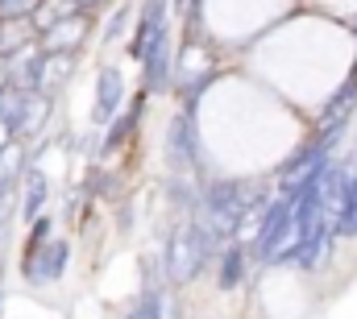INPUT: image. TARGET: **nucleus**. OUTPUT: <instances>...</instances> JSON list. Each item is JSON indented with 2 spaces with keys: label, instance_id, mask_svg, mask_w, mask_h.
Masks as SVG:
<instances>
[{
  "label": "nucleus",
  "instance_id": "f257e3e1",
  "mask_svg": "<svg viewBox=\"0 0 357 319\" xmlns=\"http://www.w3.org/2000/svg\"><path fill=\"white\" fill-rule=\"evenodd\" d=\"M212 249H216V233L208 224H178L171 240H167V274H171V282L199 278Z\"/></svg>",
  "mask_w": 357,
  "mask_h": 319
},
{
  "label": "nucleus",
  "instance_id": "f03ea898",
  "mask_svg": "<svg viewBox=\"0 0 357 319\" xmlns=\"http://www.w3.org/2000/svg\"><path fill=\"white\" fill-rule=\"evenodd\" d=\"M295 244V216H291V199H274L262 208V224L254 233V253L262 261H278L282 249Z\"/></svg>",
  "mask_w": 357,
  "mask_h": 319
},
{
  "label": "nucleus",
  "instance_id": "7ed1b4c3",
  "mask_svg": "<svg viewBox=\"0 0 357 319\" xmlns=\"http://www.w3.org/2000/svg\"><path fill=\"white\" fill-rule=\"evenodd\" d=\"M354 100H357V75L333 100H328V108L320 112V125H316V137L333 150L337 146V137H341V129H345V120H349V112H354Z\"/></svg>",
  "mask_w": 357,
  "mask_h": 319
},
{
  "label": "nucleus",
  "instance_id": "20e7f679",
  "mask_svg": "<svg viewBox=\"0 0 357 319\" xmlns=\"http://www.w3.org/2000/svg\"><path fill=\"white\" fill-rule=\"evenodd\" d=\"M67 257H71V249H67V240H46V244H38V249H25V278H33V282H46V278H59L63 270H67Z\"/></svg>",
  "mask_w": 357,
  "mask_h": 319
},
{
  "label": "nucleus",
  "instance_id": "39448f33",
  "mask_svg": "<svg viewBox=\"0 0 357 319\" xmlns=\"http://www.w3.org/2000/svg\"><path fill=\"white\" fill-rule=\"evenodd\" d=\"M142 67H146V91H167L171 87V33H167V25L150 38L146 54H142Z\"/></svg>",
  "mask_w": 357,
  "mask_h": 319
},
{
  "label": "nucleus",
  "instance_id": "423d86ee",
  "mask_svg": "<svg viewBox=\"0 0 357 319\" xmlns=\"http://www.w3.org/2000/svg\"><path fill=\"white\" fill-rule=\"evenodd\" d=\"M121 95H125V83H121V71L104 67V71L96 75V108H91L96 125H108V120L116 116V108H121Z\"/></svg>",
  "mask_w": 357,
  "mask_h": 319
},
{
  "label": "nucleus",
  "instance_id": "0eeeda50",
  "mask_svg": "<svg viewBox=\"0 0 357 319\" xmlns=\"http://www.w3.org/2000/svg\"><path fill=\"white\" fill-rule=\"evenodd\" d=\"M333 228H337V237H357V158L345 166V199H341V212H337V220H333Z\"/></svg>",
  "mask_w": 357,
  "mask_h": 319
},
{
  "label": "nucleus",
  "instance_id": "6e6552de",
  "mask_svg": "<svg viewBox=\"0 0 357 319\" xmlns=\"http://www.w3.org/2000/svg\"><path fill=\"white\" fill-rule=\"evenodd\" d=\"M84 29H88V21H84V13H71V17H59L50 29H46V46L42 50H75V42L84 38Z\"/></svg>",
  "mask_w": 357,
  "mask_h": 319
},
{
  "label": "nucleus",
  "instance_id": "1a4fd4ad",
  "mask_svg": "<svg viewBox=\"0 0 357 319\" xmlns=\"http://www.w3.org/2000/svg\"><path fill=\"white\" fill-rule=\"evenodd\" d=\"M195 154H199V146H195V125H191V108H187L171 125V158L195 166Z\"/></svg>",
  "mask_w": 357,
  "mask_h": 319
},
{
  "label": "nucleus",
  "instance_id": "9d476101",
  "mask_svg": "<svg viewBox=\"0 0 357 319\" xmlns=\"http://www.w3.org/2000/svg\"><path fill=\"white\" fill-rule=\"evenodd\" d=\"M142 104H146V95L125 112V116H112V129H108V137H104V150H121L129 137H133V129H137V116H142Z\"/></svg>",
  "mask_w": 357,
  "mask_h": 319
},
{
  "label": "nucleus",
  "instance_id": "9b49d317",
  "mask_svg": "<svg viewBox=\"0 0 357 319\" xmlns=\"http://www.w3.org/2000/svg\"><path fill=\"white\" fill-rule=\"evenodd\" d=\"M241 278H245V249L241 244H233L225 257H220V290H233V286H241Z\"/></svg>",
  "mask_w": 357,
  "mask_h": 319
},
{
  "label": "nucleus",
  "instance_id": "f8f14e48",
  "mask_svg": "<svg viewBox=\"0 0 357 319\" xmlns=\"http://www.w3.org/2000/svg\"><path fill=\"white\" fill-rule=\"evenodd\" d=\"M42 208H46V174L42 170H29V178H25V220H38L42 216Z\"/></svg>",
  "mask_w": 357,
  "mask_h": 319
},
{
  "label": "nucleus",
  "instance_id": "ddd939ff",
  "mask_svg": "<svg viewBox=\"0 0 357 319\" xmlns=\"http://www.w3.org/2000/svg\"><path fill=\"white\" fill-rule=\"evenodd\" d=\"M25 46V29L13 17H0V54H17Z\"/></svg>",
  "mask_w": 357,
  "mask_h": 319
},
{
  "label": "nucleus",
  "instance_id": "4468645a",
  "mask_svg": "<svg viewBox=\"0 0 357 319\" xmlns=\"http://www.w3.org/2000/svg\"><path fill=\"white\" fill-rule=\"evenodd\" d=\"M38 4H42V0H0V17H13V21H21V17L38 13Z\"/></svg>",
  "mask_w": 357,
  "mask_h": 319
},
{
  "label": "nucleus",
  "instance_id": "2eb2a0df",
  "mask_svg": "<svg viewBox=\"0 0 357 319\" xmlns=\"http://www.w3.org/2000/svg\"><path fill=\"white\" fill-rule=\"evenodd\" d=\"M13 166H17V150H13V146H4V150H0V195L8 191V178H13Z\"/></svg>",
  "mask_w": 357,
  "mask_h": 319
},
{
  "label": "nucleus",
  "instance_id": "dca6fc26",
  "mask_svg": "<svg viewBox=\"0 0 357 319\" xmlns=\"http://www.w3.org/2000/svg\"><path fill=\"white\" fill-rule=\"evenodd\" d=\"M125 21H129V8H121V13H116V17H112V21H108V29H104V38H108V42H112V38H116V33H121V29H125Z\"/></svg>",
  "mask_w": 357,
  "mask_h": 319
},
{
  "label": "nucleus",
  "instance_id": "f3484780",
  "mask_svg": "<svg viewBox=\"0 0 357 319\" xmlns=\"http://www.w3.org/2000/svg\"><path fill=\"white\" fill-rule=\"evenodd\" d=\"M129 319H158V311H154V299L146 295V303H142V307H137V311H133Z\"/></svg>",
  "mask_w": 357,
  "mask_h": 319
},
{
  "label": "nucleus",
  "instance_id": "a211bd4d",
  "mask_svg": "<svg viewBox=\"0 0 357 319\" xmlns=\"http://www.w3.org/2000/svg\"><path fill=\"white\" fill-rule=\"evenodd\" d=\"M75 4H79V8H96V4H100V0H75Z\"/></svg>",
  "mask_w": 357,
  "mask_h": 319
},
{
  "label": "nucleus",
  "instance_id": "6ab92c4d",
  "mask_svg": "<svg viewBox=\"0 0 357 319\" xmlns=\"http://www.w3.org/2000/svg\"><path fill=\"white\" fill-rule=\"evenodd\" d=\"M175 4H178V8H191V0H175Z\"/></svg>",
  "mask_w": 357,
  "mask_h": 319
}]
</instances>
